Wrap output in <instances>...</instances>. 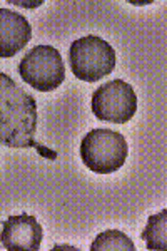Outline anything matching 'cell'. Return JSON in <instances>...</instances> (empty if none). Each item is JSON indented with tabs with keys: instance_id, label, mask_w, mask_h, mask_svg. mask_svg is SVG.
<instances>
[{
	"instance_id": "obj_8",
	"label": "cell",
	"mask_w": 167,
	"mask_h": 251,
	"mask_svg": "<svg viewBox=\"0 0 167 251\" xmlns=\"http://www.w3.org/2000/svg\"><path fill=\"white\" fill-rule=\"evenodd\" d=\"M141 238L147 243V250H167V209L149 218Z\"/></svg>"
},
{
	"instance_id": "obj_6",
	"label": "cell",
	"mask_w": 167,
	"mask_h": 251,
	"mask_svg": "<svg viewBox=\"0 0 167 251\" xmlns=\"http://www.w3.org/2000/svg\"><path fill=\"white\" fill-rule=\"evenodd\" d=\"M44 231L37 218L22 213L2 221L0 243L9 251H39Z\"/></svg>"
},
{
	"instance_id": "obj_5",
	"label": "cell",
	"mask_w": 167,
	"mask_h": 251,
	"mask_svg": "<svg viewBox=\"0 0 167 251\" xmlns=\"http://www.w3.org/2000/svg\"><path fill=\"white\" fill-rule=\"evenodd\" d=\"M92 112L104 123H129L137 112V96L134 87L120 79L99 86L92 96Z\"/></svg>"
},
{
	"instance_id": "obj_7",
	"label": "cell",
	"mask_w": 167,
	"mask_h": 251,
	"mask_svg": "<svg viewBox=\"0 0 167 251\" xmlns=\"http://www.w3.org/2000/svg\"><path fill=\"white\" fill-rule=\"evenodd\" d=\"M32 39V27L24 15L0 9V59L17 55Z\"/></svg>"
},
{
	"instance_id": "obj_1",
	"label": "cell",
	"mask_w": 167,
	"mask_h": 251,
	"mask_svg": "<svg viewBox=\"0 0 167 251\" xmlns=\"http://www.w3.org/2000/svg\"><path fill=\"white\" fill-rule=\"evenodd\" d=\"M37 100L24 91L10 75L0 72V144L12 149L37 148L47 151L35 141L37 132Z\"/></svg>"
},
{
	"instance_id": "obj_4",
	"label": "cell",
	"mask_w": 167,
	"mask_h": 251,
	"mask_svg": "<svg viewBox=\"0 0 167 251\" xmlns=\"http://www.w3.org/2000/svg\"><path fill=\"white\" fill-rule=\"evenodd\" d=\"M19 74L27 86L50 92L65 80L62 55L52 46H35L20 60Z\"/></svg>"
},
{
	"instance_id": "obj_2",
	"label": "cell",
	"mask_w": 167,
	"mask_h": 251,
	"mask_svg": "<svg viewBox=\"0 0 167 251\" xmlns=\"http://www.w3.org/2000/svg\"><path fill=\"white\" fill-rule=\"evenodd\" d=\"M129 154L125 137L112 129H94L80 143V159L97 174H111L124 166Z\"/></svg>"
},
{
	"instance_id": "obj_9",
	"label": "cell",
	"mask_w": 167,
	"mask_h": 251,
	"mask_svg": "<svg viewBox=\"0 0 167 251\" xmlns=\"http://www.w3.org/2000/svg\"><path fill=\"white\" fill-rule=\"evenodd\" d=\"M91 251H136V245L119 229H107L94 240Z\"/></svg>"
},
{
	"instance_id": "obj_3",
	"label": "cell",
	"mask_w": 167,
	"mask_h": 251,
	"mask_svg": "<svg viewBox=\"0 0 167 251\" xmlns=\"http://www.w3.org/2000/svg\"><path fill=\"white\" fill-rule=\"evenodd\" d=\"M116 50L107 40L85 35L72 42L69 50L71 71L84 82H97L116 69Z\"/></svg>"
}]
</instances>
